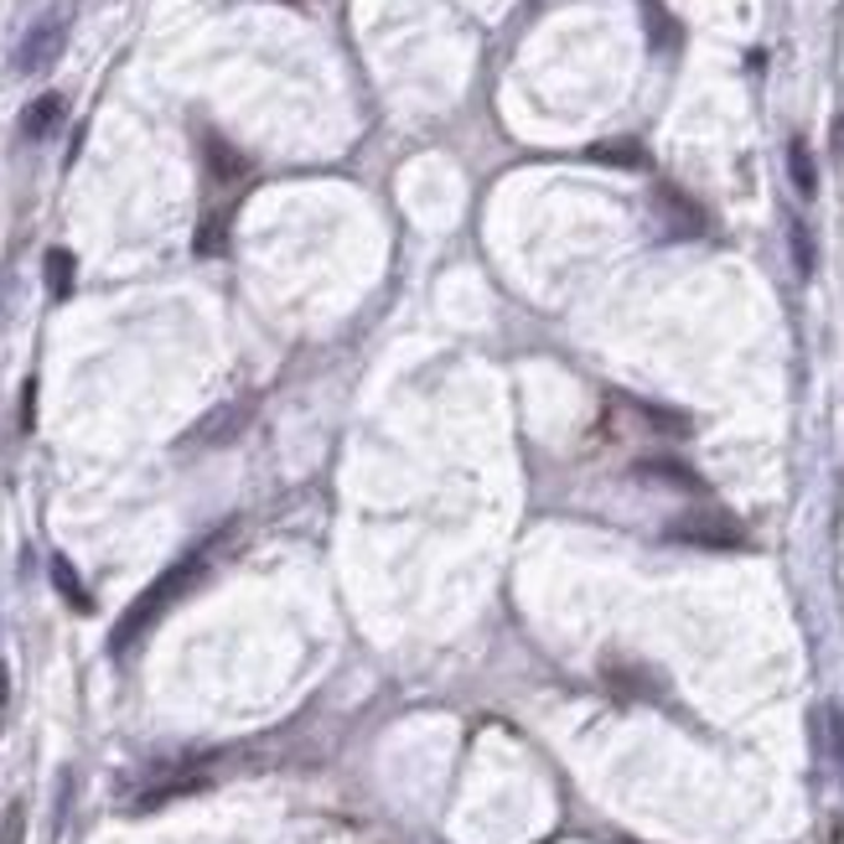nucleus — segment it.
I'll use <instances>...</instances> for the list:
<instances>
[{
  "instance_id": "obj_12",
  "label": "nucleus",
  "mask_w": 844,
  "mask_h": 844,
  "mask_svg": "<svg viewBox=\"0 0 844 844\" xmlns=\"http://www.w3.org/2000/svg\"><path fill=\"white\" fill-rule=\"evenodd\" d=\"M658 202L668 208V218H674L678 234H694V228H699V212H694V202H684L674 187H664V192H658Z\"/></svg>"
},
{
  "instance_id": "obj_10",
  "label": "nucleus",
  "mask_w": 844,
  "mask_h": 844,
  "mask_svg": "<svg viewBox=\"0 0 844 844\" xmlns=\"http://www.w3.org/2000/svg\"><path fill=\"white\" fill-rule=\"evenodd\" d=\"M47 290H52L58 301L73 290V255H68V249H52V255H47Z\"/></svg>"
},
{
  "instance_id": "obj_15",
  "label": "nucleus",
  "mask_w": 844,
  "mask_h": 844,
  "mask_svg": "<svg viewBox=\"0 0 844 844\" xmlns=\"http://www.w3.org/2000/svg\"><path fill=\"white\" fill-rule=\"evenodd\" d=\"M0 844H27V808L21 803H11L0 818Z\"/></svg>"
},
{
  "instance_id": "obj_9",
  "label": "nucleus",
  "mask_w": 844,
  "mask_h": 844,
  "mask_svg": "<svg viewBox=\"0 0 844 844\" xmlns=\"http://www.w3.org/2000/svg\"><path fill=\"white\" fill-rule=\"evenodd\" d=\"M787 171H793V187H798L803 197H814L818 171H814V156H808V146H803V140H793V146H787Z\"/></svg>"
},
{
  "instance_id": "obj_14",
  "label": "nucleus",
  "mask_w": 844,
  "mask_h": 844,
  "mask_svg": "<svg viewBox=\"0 0 844 844\" xmlns=\"http://www.w3.org/2000/svg\"><path fill=\"white\" fill-rule=\"evenodd\" d=\"M787 244H793V265H798V275H814V239H808V228L787 224Z\"/></svg>"
},
{
  "instance_id": "obj_11",
  "label": "nucleus",
  "mask_w": 844,
  "mask_h": 844,
  "mask_svg": "<svg viewBox=\"0 0 844 844\" xmlns=\"http://www.w3.org/2000/svg\"><path fill=\"white\" fill-rule=\"evenodd\" d=\"M52 586H58L62 596H68V602L78 606V612H89V590L78 586V570H73V565H68V559H62V555L52 559Z\"/></svg>"
},
{
  "instance_id": "obj_5",
  "label": "nucleus",
  "mask_w": 844,
  "mask_h": 844,
  "mask_svg": "<svg viewBox=\"0 0 844 844\" xmlns=\"http://www.w3.org/2000/svg\"><path fill=\"white\" fill-rule=\"evenodd\" d=\"M814 741H818V752H824V762H830L834 772V783H844V705H818L814 715Z\"/></svg>"
},
{
  "instance_id": "obj_8",
  "label": "nucleus",
  "mask_w": 844,
  "mask_h": 844,
  "mask_svg": "<svg viewBox=\"0 0 844 844\" xmlns=\"http://www.w3.org/2000/svg\"><path fill=\"white\" fill-rule=\"evenodd\" d=\"M637 420L653 425L658 436H689V415H678V409H664V405H648V399H637Z\"/></svg>"
},
{
  "instance_id": "obj_1",
  "label": "nucleus",
  "mask_w": 844,
  "mask_h": 844,
  "mask_svg": "<svg viewBox=\"0 0 844 844\" xmlns=\"http://www.w3.org/2000/svg\"><path fill=\"white\" fill-rule=\"evenodd\" d=\"M224 539H228V528H218L212 539L197 544L192 555H181L177 565H171V570L161 575V580H156L151 590H140L136 606H130V612L120 617V627L109 633V653H130V648H136V637L151 633L156 622L167 617V606H171V602H181V596H187V590H192L197 580L208 575V565H212V555L224 549Z\"/></svg>"
},
{
  "instance_id": "obj_4",
  "label": "nucleus",
  "mask_w": 844,
  "mask_h": 844,
  "mask_svg": "<svg viewBox=\"0 0 844 844\" xmlns=\"http://www.w3.org/2000/svg\"><path fill=\"white\" fill-rule=\"evenodd\" d=\"M249 415H255V405L249 399H239V405H224V409H212L208 420L197 425L192 436H187V446H228V440L239 436L244 425H249Z\"/></svg>"
},
{
  "instance_id": "obj_16",
  "label": "nucleus",
  "mask_w": 844,
  "mask_h": 844,
  "mask_svg": "<svg viewBox=\"0 0 844 844\" xmlns=\"http://www.w3.org/2000/svg\"><path fill=\"white\" fill-rule=\"evenodd\" d=\"M68 803H73V772H62V783H58V803H52V830H62V824H68Z\"/></svg>"
},
{
  "instance_id": "obj_17",
  "label": "nucleus",
  "mask_w": 844,
  "mask_h": 844,
  "mask_svg": "<svg viewBox=\"0 0 844 844\" xmlns=\"http://www.w3.org/2000/svg\"><path fill=\"white\" fill-rule=\"evenodd\" d=\"M11 699V674H6V664H0V705Z\"/></svg>"
},
{
  "instance_id": "obj_13",
  "label": "nucleus",
  "mask_w": 844,
  "mask_h": 844,
  "mask_svg": "<svg viewBox=\"0 0 844 844\" xmlns=\"http://www.w3.org/2000/svg\"><path fill=\"white\" fill-rule=\"evenodd\" d=\"M208 167H212V177L234 181V177L244 171V156H239V151H228L224 140H208Z\"/></svg>"
},
{
  "instance_id": "obj_2",
  "label": "nucleus",
  "mask_w": 844,
  "mask_h": 844,
  "mask_svg": "<svg viewBox=\"0 0 844 844\" xmlns=\"http://www.w3.org/2000/svg\"><path fill=\"white\" fill-rule=\"evenodd\" d=\"M668 539L705 544V549H731V544H741V528H736V518H725V513H684V518L668 524Z\"/></svg>"
},
{
  "instance_id": "obj_6",
  "label": "nucleus",
  "mask_w": 844,
  "mask_h": 844,
  "mask_svg": "<svg viewBox=\"0 0 844 844\" xmlns=\"http://www.w3.org/2000/svg\"><path fill=\"white\" fill-rule=\"evenodd\" d=\"M637 477L643 483H658V487H674V493H705L699 483V471L684 467V461H668V456H648V461H637Z\"/></svg>"
},
{
  "instance_id": "obj_3",
  "label": "nucleus",
  "mask_w": 844,
  "mask_h": 844,
  "mask_svg": "<svg viewBox=\"0 0 844 844\" xmlns=\"http://www.w3.org/2000/svg\"><path fill=\"white\" fill-rule=\"evenodd\" d=\"M58 52H62V27L58 21H37V27L21 37V47H16V68H21V73H42V68H52Z\"/></svg>"
},
{
  "instance_id": "obj_7",
  "label": "nucleus",
  "mask_w": 844,
  "mask_h": 844,
  "mask_svg": "<svg viewBox=\"0 0 844 844\" xmlns=\"http://www.w3.org/2000/svg\"><path fill=\"white\" fill-rule=\"evenodd\" d=\"M62 120V93H42V99H31L27 115H21V136L27 140H47L58 130Z\"/></svg>"
}]
</instances>
